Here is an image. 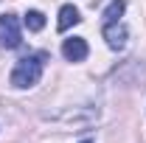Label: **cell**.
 I'll use <instances>...</instances> for the list:
<instances>
[{"instance_id":"3957f363","label":"cell","mask_w":146,"mask_h":143,"mask_svg":"<svg viewBox=\"0 0 146 143\" xmlns=\"http://www.w3.org/2000/svg\"><path fill=\"white\" fill-rule=\"evenodd\" d=\"M101 34L107 39V45L112 51H124L129 39V28L124 25V20H112V23H101Z\"/></svg>"},{"instance_id":"6da1fadb","label":"cell","mask_w":146,"mask_h":143,"mask_svg":"<svg viewBox=\"0 0 146 143\" xmlns=\"http://www.w3.org/2000/svg\"><path fill=\"white\" fill-rule=\"evenodd\" d=\"M45 62H48V54H45V51H36V54H25L23 59H17L14 70H11V76H9L11 87H17V90H28V87H34L36 81L42 79Z\"/></svg>"},{"instance_id":"8992f818","label":"cell","mask_w":146,"mask_h":143,"mask_svg":"<svg viewBox=\"0 0 146 143\" xmlns=\"http://www.w3.org/2000/svg\"><path fill=\"white\" fill-rule=\"evenodd\" d=\"M23 25H25V28H28V31H42V28H45V14H42V11H36V9H31V11H25V14H23Z\"/></svg>"},{"instance_id":"52a82bcc","label":"cell","mask_w":146,"mask_h":143,"mask_svg":"<svg viewBox=\"0 0 146 143\" xmlns=\"http://www.w3.org/2000/svg\"><path fill=\"white\" fill-rule=\"evenodd\" d=\"M82 143H93V140H82Z\"/></svg>"},{"instance_id":"277c9868","label":"cell","mask_w":146,"mask_h":143,"mask_svg":"<svg viewBox=\"0 0 146 143\" xmlns=\"http://www.w3.org/2000/svg\"><path fill=\"white\" fill-rule=\"evenodd\" d=\"M87 54H90V48H87V39H82V36H70L62 42V56L68 62H84Z\"/></svg>"},{"instance_id":"7a4b0ae2","label":"cell","mask_w":146,"mask_h":143,"mask_svg":"<svg viewBox=\"0 0 146 143\" xmlns=\"http://www.w3.org/2000/svg\"><path fill=\"white\" fill-rule=\"evenodd\" d=\"M23 45V28H20L17 14H3L0 17V48L14 51Z\"/></svg>"},{"instance_id":"5b68a950","label":"cell","mask_w":146,"mask_h":143,"mask_svg":"<svg viewBox=\"0 0 146 143\" xmlns=\"http://www.w3.org/2000/svg\"><path fill=\"white\" fill-rule=\"evenodd\" d=\"M79 20H82V17H79V9H76V6H70V3H65V6L59 9V20H56V28H59V31L65 34V31H68L70 25H76Z\"/></svg>"}]
</instances>
